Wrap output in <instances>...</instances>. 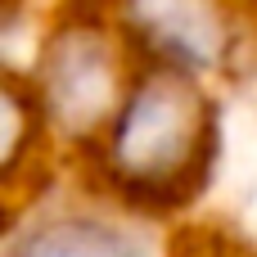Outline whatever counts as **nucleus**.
<instances>
[{
	"mask_svg": "<svg viewBox=\"0 0 257 257\" xmlns=\"http://www.w3.org/2000/svg\"><path fill=\"white\" fill-rule=\"evenodd\" d=\"M203 95L181 72H154L113 126V163L136 185H172L203 145Z\"/></svg>",
	"mask_w": 257,
	"mask_h": 257,
	"instance_id": "f257e3e1",
	"label": "nucleus"
},
{
	"mask_svg": "<svg viewBox=\"0 0 257 257\" xmlns=\"http://www.w3.org/2000/svg\"><path fill=\"white\" fill-rule=\"evenodd\" d=\"M140 27L185 68H203L221 54V23L203 0H136Z\"/></svg>",
	"mask_w": 257,
	"mask_h": 257,
	"instance_id": "f03ea898",
	"label": "nucleus"
},
{
	"mask_svg": "<svg viewBox=\"0 0 257 257\" xmlns=\"http://www.w3.org/2000/svg\"><path fill=\"white\" fill-rule=\"evenodd\" d=\"M14 257H145L122 230L90 217H59L23 235Z\"/></svg>",
	"mask_w": 257,
	"mask_h": 257,
	"instance_id": "7ed1b4c3",
	"label": "nucleus"
}]
</instances>
